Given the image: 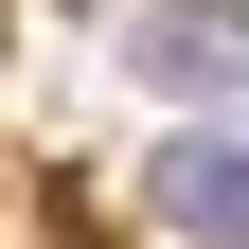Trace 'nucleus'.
<instances>
[{"label":"nucleus","mask_w":249,"mask_h":249,"mask_svg":"<svg viewBox=\"0 0 249 249\" xmlns=\"http://www.w3.org/2000/svg\"><path fill=\"white\" fill-rule=\"evenodd\" d=\"M160 213L196 249H249V142H160Z\"/></svg>","instance_id":"nucleus-1"},{"label":"nucleus","mask_w":249,"mask_h":249,"mask_svg":"<svg viewBox=\"0 0 249 249\" xmlns=\"http://www.w3.org/2000/svg\"><path fill=\"white\" fill-rule=\"evenodd\" d=\"M142 71H160V89H249V18L160 0V18H142Z\"/></svg>","instance_id":"nucleus-2"}]
</instances>
